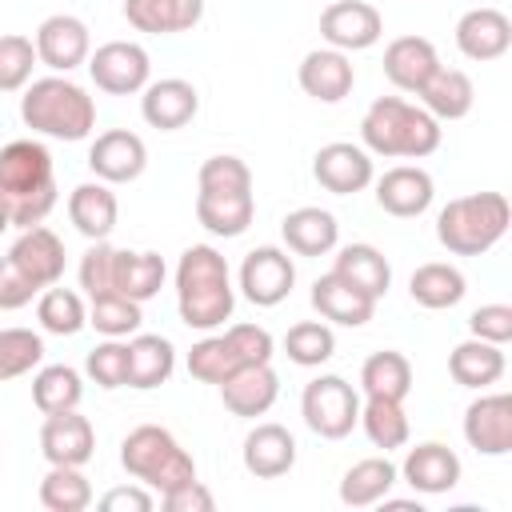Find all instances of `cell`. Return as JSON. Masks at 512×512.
<instances>
[{"label": "cell", "instance_id": "19", "mask_svg": "<svg viewBox=\"0 0 512 512\" xmlns=\"http://www.w3.org/2000/svg\"><path fill=\"white\" fill-rule=\"evenodd\" d=\"M456 48L468 60H500L512 48V20L500 8H472L456 20Z\"/></svg>", "mask_w": 512, "mask_h": 512}, {"label": "cell", "instance_id": "48", "mask_svg": "<svg viewBox=\"0 0 512 512\" xmlns=\"http://www.w3.org/2000/svg\"><path fill=\"white\" fill-rule=\"evenodd\" d=\"M112 264H116V248L108 240H92V248L80 256V288L88 296L112 292Z\"/></svg>", "mask_w": 512, "mask_h": 512}, {"label": "cell", "instance_id": "18", "mask_svg": "<svg viewBox=\"0 0 512 512\" xmlns=\"http://www.w3.org/2000/svg\"><path fill=\"white\" fill-rule=\"evenodd\" d=\"M8 256L16 260V268H20L40 292L52 288V284H60V276H64V240H60L52 228H44V224L24 228Z\"/></svg>", "mask_w": 512, "mask_h": 512}, {"label": "cell", "instance_id": "44", "mask_svg": "<svg viewBox=\"0 0 512 512\" xmlns=\"http://www.w3.org/2000/svg\"><path fill=\"white\" fill-rule=\"evenodd\" d=\"M236 368H244V360L236 356V348H232L228 336H204V340L192 344V352H188V372H192V380H200V384H220V380H228Z\"/></svg>", "mask_w": 512, "mask_h": 512}, {"label": "cell", "instance_id": "9", "mask_svg": "<svg viewBox=\"0 0 512 512\" xmlns=\"http://www.w3.org/2000/svg\"><path fill=\"white\" fill-rule=\"evenodd\" d=\"M320 36L336 52H364L384 36V16L364 0H336L320 12Z\"/></svg>", "mask_w": 512, "mask_h": 512}, {"label": "cell", "instance_id": "36", "mask_svg": "<svg viewBox=\"0 0 512 512\" xmlns=\"http://www.w3.org/2000/svg\"><path fill=\"white\" fill-rule=\"evenodd\" d=\"M332 272H340L348 284H356L372 300H380L388 292V284H392V268H388L384 252L372 248V244H348V248H340Z\"/></svg>", "mask_w": 512, "mask_h": 512}, {"label": "cell", "instance_id": "12", "mask_svg": "<svg viewBox=\"0 0 512 512\" xmlns=\"http://www.w3.org/2000/svg\"><path fill=\"white\" fill-rule=\"evenodd\" d=\"M148 164V148L136 132L128 128H112L100 132L88 148V168L96 172V180L104 184H132Z\"/></svg>", "mask_w": 512, "mask_h": 512}, {"label": "cell", "instance_id": "2", "mask_svg": "<svg viewBox=\"0 0 512 512\" xmlns=\"http://www.w3.org/2000/svg\"><path fill=\"white\" fill-rule=\"evenodd\" d=\"M360 140L376 156L424 160L440 148V120L400 96H380L360 120Z\"/></svg>", "mask_w": 512, "mask_h": 512}, {"label": "cell", "instance_id": "31", "mask_svg": "<svg viewBox=\"0 0 512 512\" xmlns=\"http://www.w3.org/2000/svg\"><path fill=\"white\" fill-rule=\"evenodd\" d=\"M164 256L160 252H124L116 248V264H112V292L128 296V300H152L164 288Z\"/></svg>", "mask_w": 512, "mask_h": 512}, {"label": "cell", "instance_id": "4", "mask_svg": "<svg viewBox=\"0 0 512 512\" xmlns=\"http://www.w3.org/2000/svg\"><path fill=\"white\" fill-rule=\"evenodd\" d=\"M512 208L504 192H472L460 200H448L436 216V240L452 256H484L500 236L508 232Z\"/></svg>", "mask_w": 512, "mask_h": 512}, {"label": "cell", "instance_id": "33", "mask_svg": "<svg viewBox=\"0 0 512 512\" xmlns=\"http://www.w3.org/2000/svg\"><path fill=\"white\" fill-rule=\"evenodd\" d=\"M396 480H400V468L388 456H368L340 476V500L348 508H372L392 492Z\"/></svg>", "mask_w": 512, "mask_h": 512}, {"label": "cell", "instance_id": "28", "mask_svg": "<svg viewBox=\"0 0 512 512\" xmlns=\"http://www.w3.org/2000/svg\"><path fill=\"white\" fill-rule=\"evenodd\" d=\"M116 216H120V204H116V192L96 180V184H76L72 196H68V220L76 224L80 236L88 240H108L112 228H116Z\"/></svg>", "mask_w": 512, "mask_h": 512}, {"label": "cell", "instance_id": "47", "mask_svg": "<svg viewBox=\"0 0 512 512\" xmlns=\"http://www.w3.org/2000/svg\"><path fill=\"white\" fill-rule=\"evenodd\" d=\"M84 372H88L100 388H124V384H128V344H120V340L108 336L104 344H96V348L88 352Z\"/></svg>", "mask_w": 512, "mask_h": 512}, {"label": "cell", "instance_id": "14", "mask_svg": "<svg viewBox=\"0 0 512 512\" xmlns=\"http://www.w3.org/2000/svg\"><path fill=\"white\" fill-rule=\"evenodd\" d=\"M40 452L48 464H72V468H84L96 452V432H92V420L80 416L76 408L68 412H48L44 416V428H40Z\"/></svg>", "mask_w": 512, "mask_h": 512}, {"label": "cell", "instance_id": "26", "mask_svg": "<svg viewBox=\"0 0 512 512\" xmlns=\"http://www.w3.org/2000/svg\"><path fill=\"white\" fill-rule=\"evenodd\" d=\"M436 68H440V56H436L432 40H424V36H396L384 48V76L400 92H420Z\"/></svg>", "mask_w": 512, "mask_h": 512}, {"label": "cell", "instance_id": "11", "mask_svg": "<svg viewBox=\"0 0 512 512\" xmlns=\"http://www.w3.org/2000/svg\"><path fill=\"white\" fill-rule=\"evenodd\" d=\"M36 60L48 64L52 72H72L88 60L92 52V36H88V24L80 16H68V12H56L48 16L40 28H36Z\"/></svg>", "mask_w": 512, "mask_h": 512}, {"label": "cell", "instance_id": "46", "mask_svg": "<svg viewBox=\"0 0 512 512\" xmlns=\"http://www.w3.org/2000/svg\"><path fill=\"white\" fill-rule=\"evenodd\" d=\"M36 44L20 32H8L0 36V92H20L28 88L32 80V68H36Z\"/></svg>", "mask_w": 512, "mask_h": 512}, {"label": "cell", "instance_id": "53", "mask_svg": "<svg viewBox=\"0 0 512 512\" xmlns=\"http://www.w3.org/2000/svg\"><path fill=\"white\" fill-rule=\"evenodd\" d=\"M164 508L168 512H212L216 500H212V492L200 480H184V484L164 492Z\"/></svg>", "mask_w": 512, "mask_h": 512}, {"label": "cell", "instance_id": "49", "mask_svg": "<svg viewBox=\"0 0 512 512\" xmlns=\"http://www.w3.org/2000/svg\"><path fill=\"white\" fill-rule=\"evenodd\" d=\"M196 188H252V172L240 156H208L196 172Z\"/></svg>", "mask_w": 512, "mask_h": 512}, {"label": "cell", "instance_id": "23", "mask_svg": "<svg viewBox=\"0 0 512 512\" xmlns=\"http://www.w3.org/2000/svg\"><path fill=\"white\" fill-rule=\"evenodd\" d=\"M256 200L252 188H200L196 192V220L212 236H240L252 224Z\"/></svg>", "mask_w": 512, "mask_h": 512}, {"label": "cell", "instance_id": "30", "mask_svg": "<svg viewBox=\"0 0 512 512\" xmlns=\"http://www.w3.org/2000/svg\"><path fill=\"white\" fill-rule=\"evenodd\" d=\"M280 236H284V244H288L296 256H324V252L336 248L340 224H336V216L324 212V208H296V212L284 216Z\"/></svg>", "mask_w": 512, "mask_h": 512}, {"label": "cell", "instance_id": "40", "mask_svg": "<svg viewBox=\"0 0 512 512\" xmlns=\"http://www.w3.org/2000/svg\"><path fill=\"white\" fill-rule=\"evenodd\" d=\"M84 396V384H80V372L68 368V364H48L32 376V404L48 416V412H68L76 408Z\"/></svg>", "mask_w": 512, "mask_h": 512}, {"label": "cell", "instance_id": "39", "mask_svg": "<svg viewBox=\"0 0 512 512\" xmlns=\"http://www.w3.org/2000/svg\"><path fill=\"white\" fill-rule=\"evenodd\" d=\"M88 324L100 332V336H136L140 324H144V312H140V300H128L120 292H100V296H88Z\"/></svg>", "mask_w": 512, "mask_h": 512}, {"label": "cell", "instance_id": "7", "mask_svg": "<svg viewBox=\"0 0 512 512\" xmlns=\"http://www.w3.org/2000/svg\"><path fill=\"white\" fill-rule=\"evenodd\" d=\"M148 52L132 40H108L100 44L92 56H88V76L100 92H112V96H132V92H144L148 84Z\"/></svg>", "mask_w": 512, "mask_h": 512}, {"label": "cell", "instance_id": "6", "mask_svg": "<svg viewBox=\"0 0 512 512\" xmlns=\"http://www.w3.org/2000/svg\"><path fill=\"white\" fill-rule=\"evenodd\" d=\"M300 416L320 440H344L360 420V392L344 376H316L304 384Z\"/></svg>", "mask_w": 512, "mask_h": 512}, {"label": "cell", "instance_id": "37", "mask_svg": "<svg viewBox=\"0 0 512 512\" xmlns=\"http://www.w3.org/2000/svg\"><path fill=\"white\" fill-rule=\"evenodd\" d=\"M412 388V364L404 352H372L360 368V392L364 396H384V400H404Z\"/></svg>", "mask_w": 512, "mask_h": 512}, {"label": "cell", "instance_id": "13", "mask_svg": "<svg viewBox=\"0 0 512 512\" xmlns=\"http://www.w3.org/2000/svg\"><path fill=\"white\" fill-rule=\"evenodd\" d=\"M312 176L320 188H328L332 196H352V192H364L372 184V156L368 148L360 144H348V140H336V144H324L312 160Z\"/></svg>", "mask_w": 512, "mask_h": 512}, {"label": "cell", "instance_id": "55", "mask_svg": "<svg viewBox=\"0 0 512 512\" xmlns=\"http://www.w3.org/2000/svg\"><path fill=\"white\" fill-rule=\"evenodd\" d=\"M12 228V200H8V192H0V232H8Z\"/></svg>", "mask_w": 512, "mask_h": 512}, {"label": "cell", "instance_id": "25", "mask_svg": "<svg viewBox=\"0 0 512 512\" xmlns=\"http://www.w3.org/2000/svg\"><path fill=\"white\" fill-rule=\"evenodd\" d=\"M244 468L256 476V480H276L284 472H292L296 464V440L284 424H256L248 436H244Z\"/></svg>", "mask_w": 512, "mask_h": 512}, {"label": "cell", "instance_id": "10", "mask_svg": "<svg viewBox=\"0 0 512 512\" xmlns=\"http://www.w3.org/2000/svg\"><path fill=\"white\" fill-rule=\"evenodd\" d=\"M464 440L480 456H508L512 452V396L488 392L464 408Z\"/></svg>", "mask_w": 512, "mask_h": 512}, {"label": "cell", "instance_id": "5", "mask_svg": "<svg viewBox=\"0 0 512 512\" xmlns=\"http://www.w3.org/2000/svg\"><path fill=\"white\" fill-rule=\"evenodd\" d=\"M120 464L132 480L144 488H156L160 496L184 480H196L192 456L176 444V436L160 424H140L120 440Z\"/></svg>", "mask_w": 512, "mask_h": 512}, {"label": "cell", "instance_id": "52", "mask_svg": "<svg viewBox=\"0 0 512 512\" xmlns=\"http://www.w3.org/2000/svg\"><path fill=\"white\" fill-rule=\"evenodd\" d=\"M36 292L40 288L16 268V260L12 256H0V312H16V308L32 304Z\"/></svg>", "mask_w": 512, "mask_h": 512}, {"label": "cell", "instance_id": "15", "mask_svg": "<svg viewBox=\"0 0 512 512\" xmlns=\"http://www.w3.org/2000/svg\"><path fill=\"white\" fill-rule=\"evenodd\" d=\"M216 388H220L224 408H228L232 416H244V420L264 416V412L276 404V396H280V380H276V372H272L268 360H264V364H244V368H236V372H232L228 380H220Z\"/></svg>", "mask_w": 512, "mask_h": 512}, {"label": "cell", "instance_id": "56", "mask_svg": "<svg viewBox=\"0 0 512 512\" xmlns=\"http://www.w3.org/2000/svg\"><path fill=\"white\" fill-rule=\"evenodd\" d=\"M384 508L388 512H420V504H412V500H388V496H384Z\"/></svg>", "mask_w": 512, "mask_h": 512}, {"label": "cell", "instance_id": "50", "mask_svg": "<svg viewBox=\"0 0 512 512\" xmlns=\"http://www.w3.org/2000/svg\"><path fill=\"white\" fill-rule=\"evenodd\" d=\"M468 332L476 340H488V344H508L512 340V308L508 304H480L472 316H468Z\"/></svg>", "mask_w": 512, "mask_h": 512}, {"label": "cell", "instance_id": "32", "mask_svg": "<svg viewBox=\"0 0 512 512\" xmlns=\"http://www.w3.org/2000/svg\"><path fill=\"white\" fill-rule=\"evenodd\" d=\"M176 368V348L168 336L136 332L128 340V388H160Z\"/></svg>", "mask_w": 512, "mask_h": 512}, {"label": "cell", "instance_id": "42", "mask_svg": "<svg viewBox=\"0 0 512 512\" xmlns=\"http://www.w3.org/2000/svg\"><path fill=\"white\" fill-rule=\"evenodd\" d=\"M36 320L44 332L52 336H76L84 324H88V308L80 300V292L72 288H44L40 300H36Z\"/></svg>", "mask_w": 512, "mask_h": 512}, {"label": "cell", "instance_id": "8", "mask_svg": "<svg viewBox=\"0 0 512 512\" xmlns=\"http://www.w3.org/2000/svg\"><path fill=\"white\" fill-rule=\"evenodd\" d=\"M296 284V268H292V256L264 244V248H252L240 264V292L256 304V308H276L280 300H288Z\"/></svg>", "mask_w": 512, "mask_h": 512}, {"label": "cell", "instance_id": "1", "mask_svg": "<svg viewBox=\"0 0 512 512\" xmlns=\"http://www.w3.org/2000/svg\"><path fill=\"white\" fill-rule=\"evenodd\" d=\"M176 308H180V320L196 332H212L224 320H232L236 292H232L228 260L212 244L184 248L176 264Z\"/></svg>", "mask_w": 512, "mask_h": 512}, {"label": "cell", "instance_id": "27", "mask_svg": "<svg viewBox=\"0 0 512 512\" xmlns=\"http://www.w3.org/2000/svg\"><path fill=\"white\" fill-rule=\"evenodd\" d=\"M204 16V0H124V20L136 32L172 36L196 28Z\"/></svg>", "mask_w": 512, "mask_h": 512}, {"label": "cell", "instance_id": "38", "mask_svg": "<svg viewBox=\"0 0 512 512\" xmlns=\"http://www.w3.org/2000/svg\"><path fill=\"white\" fill-rule=\"evenodd\" d=\"M360 428H364V436L376 444V448H384V452H392V448H404L408 444V416H404V400H384V396H364V404H360V420H356Z\"/></svg>", "mask_w": 512, "mask_h": 512}, {"label": "cell", "instance_id": "22", "mask_svg": "<svg viewBox=\"0 0 512 512\" xmlns=\"http://www.w3.org/2000/svg\"><path fill=\"white\" fill-rule=\"evenodd\" d=\"M300 88L320 100V104H340L352 84H356V72H352V60L336 48H312L304 60H300Z\"/></svg>", "mask_w": 512, "mask_h": 512}, {"label": "cell", "instance_id": "51", "mask_svg": "<svg viewBox=\"0 0 512 512\" xmlns=\"http://www.w3.org/2000/svg\"><path fill=\"white\" fill-rule=\"evenodd\" d=\"M228 340H232V348H236V356L244 360V364H264V360H272V332L268 328H260V324H232L228 332H224Z\"/></svg>", "mask_w": 512, "mask_h": 512}, {"label": "cell", "instance_id": "17", "mask_svg": "<svg viewBox=\"0 0 512 512\" xmlns=\"http://www.w3.org/2000/svg\"><path fill=\"white\" fill-rule=\"evenodd\" d=\"M44 184H56V176H52V152L40 140H12L0 148V192L24 196Z\"/></svg>", "mask_w": 512, "mask_h": 512}, {"label": "cell", "instance_id": "24", "mask_svg": "<svg viewBox=\"0 0 512 512\" xmlns=\"http://www.w3.org/2000/svg\"><path fill=\"white\" fill-rule=\"evenodd\" d=\"M312 308L332 320V324H344V328H360L372 320L376 312V300L364 296L356 284H348L340 272H324L316 284H312Z\"/></svg>", "mask_w": 512, "mask_h": 512}, {"label": "cell", "instance_id": "16", "mask_svg": "<svg viewBox=\"0 0 512 512\" xmlns=\"http://www.w3.org/2000/svg\"><path fill=\"white\" fill-rule=\"evenodd\" d=\"M400 476L408 480L412 492H424V496H440V492H452L460 484V456L448 448V444H416L408 448L404 464H400Z\"/></svg>", "mask_w": 512, "mask_h": 512}, {"label": "cell", "instance_id": "41", "mask_svg": "<svg viewBox=\"0 0 512 512\" xmlns=\"http://www.w3.org/2000/svg\"><path fill=\"white\" fill-rule=\"evenodd\" d=\"M40 504L48 512H84L92 504V484L80 468L72 464H52L48 476L40 480Z\"/></svg>", "mask_w": 512, "mask_h": 512}, {"label": "cell", "instance_id": "20", "mask_svg": "<svg viewBox=\"0 0 512 512\" xmlns=\"http://www.w3.org/2000/svg\"><path fill=\"white\" fill-rule=\"evenodd\" d=\"M140 112H144V120H148L152 128L176 132V128H184V124L200 112V96H196V88H192L188 80H180V76L152 80V84H144Z\"/></svg>", "mask_w": 512, "mask_h": 512}, {"label": "cell", "instance_id": "29", "mask_svg": "<svg viewBox=\"0 0 512 512\" xmlns=\"http://www.w3.org/2000/svg\"><path fill=\"white\" fill-rule=\"evenodd\" d=\"M416 96L424 100V112H428V116H436V120H464V116L472 112L476 88H472L468 72H460V68H444V64H440Z\"/></svg>", "mask_w": 512, "mask_h": 512}, {"label": "cell", "instance_id": "54", "mask_svg": "<svg viewBox=\"0 0 512 512\" xmlns=\"http://www.w3.org/2000/svg\"><path fill=\"white\" fill-rule=\"evenodd\" d=\"M104 512H152V492L144 488H112L100 496Z\"/></svg>", "mask_w": 512, "mask_h": 512}, {"label": "cell", "instance_id": "45", "mask_svg": "<svg viewBox=\"0 0 512 512\" xmlns=\"http://www.w3.org/2000/svg\"><path fill=\"white\" fill-rule=\"evenodd\" d=\"M44 360V340L32 328H0V384L32 372Z\"/></svg>", "mask_w": 512, "mask_h": 512}, {"label": "cell", "instance_id": "3", "mask_svg": "<svg viewBox=\"0 0 512 512\" xmlns=\"http://www.w3.org/2000/svg\"><path fill=\"white\" fill-rule=\"evenodd\" d=\"M20 120L32 132L52 136V140H84L96 128V104L68 76H44L24 88Z\"/></svg>", "mask_w": 512, "mask_h": 512}, {"label": "cell", "instance_id": "21", "mask_svg": "<svg viewBox=\"0 0 512 512\" xmlns=\"http://www.w3.org/2000/svg\"><path fill=\"white\" fill-rule=\"evenodd\" d=\"M432 196H436L432 176H428L424 168H416V164H396V168H388V172L376 180V204H380L388 216H400V220L428 212Z\"/></svg>", "mask_w": 512, "mask_h": 512}, {"label": "cell", "instance_id": "35", "mask_svg": "<svg viewBox=\"0 0 512 512\" xmlns=\"http://www.w3.org/2000/svg\"><path fill=\"white\" fill-rule=\"evenodd\" d=\"M408 292H412V300H416L420 308L440 312V308H456V304L464 300L468 284H464V272H460L456 264L432 260V264H420V268L412 272Z\"/></svg>", "mask_w": 512, "mask_h": 512}, {"label": "cell", "instance_id": "34", "mask_svg": "<svg viewBox=\"0 0 512 512\" xmlns=\"http://www.w3.org/2000/svg\"><path fill=\"white\" fill-rule=\"evenodd\" d=\"M448 372H452V380L460 388H488V384H496L504 376V348L472 336V340L452 348Z\"/></svg>", "mask_w": 512, "mask_h": 512}, {"label": "cell", "instance_id": "43", "mask_svg": "<svg viewBox=\"0 0 512 512\" xmlns=\"http://www.w3.org/2000/svg\"><path fill=\"white\" fill-rule=\"evenodd\" d=\"M284 352H288V360L300 364V368H320L324 360H332L336 336H332V328L320 324V320H300V324H292V328L284 332Z\"/></svg>", "mask_w": 512, "mask_h": 512}]
</instances>
